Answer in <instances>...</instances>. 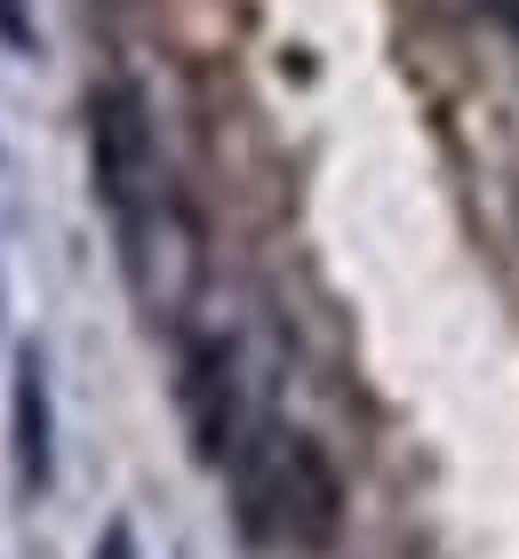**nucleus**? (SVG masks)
<instances>
[{
  "label": "nucleus",
  "instance_id": "7ed1b4c3",
  "mask_svg": "<svg viewBox=\"0 0 519 559\" xmlns=\"http://www.w3.org/2000/svg\"><path fill=\"white\" fill-rule=\"evenodd\" d=\"M89 168H96V200L113 224L144 216L152 200L176 192L168 160H161V129H152V105H144L137 81L89 88Z\"/></svg>",
  "mask_w": 519,
  "mask_h": 559
},
{
  "label": "nucleus",
  "instance_id": "f03ea898",
  "mask_svg": "<svg viewBox=\"0 0 519 559\" xmlns=\"http://www.w3.org/2000/svg\"><path fill=\"white\" fill-rule=\"evenodd\" d=\"M113 240H120L128 296H137L161 328H185L192 304H200V288H208V233H200L192 200H185V192L152 200L144 216L113 224Z\"/></svg>",
  "mask_w": 519,
  "mask_h": 559
},
{
  "label": "nucleus",
  "instance_id": "20e7f679",
  "mask_svg": "<svg viewBox=\"0 0 519 559\" xmlns=\"http://www.w3.org/2000/svg\"><path fill=\"white\" fill-rule=\"evenodd\" d=\"M176 408H185L192 431V455L208 472H232V455L248 448V431L264 424L248 400V376H240V344L216 336V328H192L185 336V376H176Z\"/></svg>",
  "mask_w": 519,
  "mask_h": 559
},
{
  "label": "nucleus",
  "instance_id": "39448f33",
  "mask_svg": "<svg viewBox=\"0 0 519 559\" xmlns=\"http://www.w3.org/2000/svg\"><path fill=\"white\" fill-rule=\"evenodd\" d=\"M9 416H16V479L40 496L48 479H57V440H48V360H40V344H16Z\"/></svg>",
  "mask_w": 519,
  "mask_h": 559
},
{
  "label": "nucleus",
  "instance_id": "0eeeda50",
  "mask_svg": "<svg viewBox=\"0 0 519 559\" xmlns=\"http://www.w3.org/2000/svg\"><path fill=\"white\" fill-rule=\"evenodd\" d=\"M96 559H137V527L113 520V527H104V544H96Z\"/></svg>",
  "mask_w": 519,
  "mask_h": 559
},
{
  "label": "nucleus",
  "instance_id": "6e6552de",
  "mask_svg": "<svg viewBox=\"0 0 519 559\" xmlns=\"http://www.w3.org/2000/svg\"><path fill=\"white\" fill-rule=\"evenodd\" d=\"M487 9H496V24H504V33L519 40V0H487Z\"/></svg>",
  "mask_w": 519,
  "mask_h": 559
},
{
  "label": "nucleus",
  "instance_id": "f257e3e1",
  "mask_svg": "<svg viewBox=\"0 0 519 559\" xmlns=\"http://www.w3.org/2000/svg\"><path fill=\"white\" fill-rule=\"evenodd\" d=\"M232 503H240L248 544H288V551H335L344 536V472L304 424H256L248 448L232 455Z\"/></svg>",
  "mask_w": 519,
  "mask_h": 559
},
{
  "label": "nucleus",
  "instance_id": "423d86ee",
  "mask_svg": "<svg viewBox=\"0 0 519 559\" xmlns=\"http://www.w3.org/2000/svg\"><path fill=\"white\" fill-rule=\"evenodd\" d=\"M0 48H16V57H33V48H40V24H33L24 0H0Z\"/></svg>",
  "mask_w": 519,
  "mask_h": 559
}]
</instances>
